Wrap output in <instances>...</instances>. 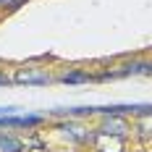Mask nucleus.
<instances>
[{"instance_id":"9b49d317","label":"nucleus","mask_w":152,"mask_h":152,"mask_svg":"<svg viewBox=\"0 0 152 152\" xmlns=\"http://www.w3.org/2000/svg\"><path fill=\"white\" fill-rule=\"evenodd\" d=\"M8 3H11V0H0V11H3V8H5Z\"/></svg>"},{"instance_id":"6e6552de","label":"nucleus","mask_w":152,"mask_h":152,"mask_svg":"<svg viewBox=\"0 0 152 152\" xmlns=\"http://www.w3.org/2000/svg\"><path fill=\"white\" fill-rule=\"evenodd\" d=\"M26 3H31V0H11V3H8L3 11H5V13H13V11H18V8H24Z\"/></svg>"},{"instance_id":"1a4fd4ad","label":"nucleus","mask_w":152,"mask_h":152,"mask_svg":"<svg viewBox=\"0 0 152 152\" xmlns=\"http://www.w3.org/2000/svg\"><path fill=\"white\" fill-rule=\"evenodd\" d=\"M3 87H13V76H8L0 68V89H3Z\"/></svg>"},{"instance_id":"9d476101","label":"nucleus","mask_w":152,"mask_h":152,"mask_svg":"<svg viewBox=\"0 0 152 152\" xmlns=\"http://www.w3.org/2000/svg\"><path fill=\"white\" fill-rule=\"evenodd\" d=\"M16 113H18L16 105H0V118H3V115H16Z\"/></svg>"},{"instance_id":"f257e3e1","label":"nucleus","mask_w":152,"mask_h":152,"mask_svg":"<svg viewBox=\"0 0 152 152\" xmlns=\"http://www.w3.org/2000/svg\"><path fill=\"white\" fill-rule=\"evenodd\" d=\"M47 84H55V74L34 63L16 68L13 74V87H47Z\"/></svg>"},{"instance_id":"f8f14e48","label":"nucleus","mask_w":152,"mask_h":152,"mask_svg":"<svg viewBox=\"0 0 152 152\" xmlns=\"http://www.w3.org/2000/svg\"><path fill=\"white\" fill-rule=\"evenodd\" d=\"M147 61H150V76H152V58H147Z\"/></svg>"},{"instance_id":"20e7f679","label":"nucleus","mask_w":152,"mask_h":152,"mask_svg":"<svg viewBox=\"0 0 152 152\" xmlns=\"http://www.w3.org/2000/svg\"><path fill=\"white\" fill-rule=\"evenodd\" d=\"M55 81H58V84H66V87H81V84H94V71H87V68L71 66V68H63L61 74H55Z\"/></svg>"},{"instance_id":"39448f33","label":"nucleus","mask_w":152,"mask_h":152,"mask_svg":"<svg viewBox=\"0 0 152 152\" xmlns=\"http://www.w3.org/2000/svg\"><path fill=\"white\" fill-rule=\"evenodd\" d=\"M102 134H110V137H123L129 139L131 134V126L129 121L123 118V115H105V118H100V126H97Z\"/></svg>"},{"instance_id":"0eeeda50","label":"nucleus","mask_w":152,"mask_h":152,"mask_svg":"<svg viewBox=\"0 0 152 152\" xmlns=\"http://www.w3.org/2000/svg\"><path fill=\"white\" fill-rule=\"evenodd\" d=\"M131 131H134V139H137V142H144V144H150V142H152V115L137 118Z\"/></svg>"},{"instance_id":"7ed1b4c3","label":"nucleus","mask_w":152,"mask_h":152,"mask_svg":"<svg viewBox=\"0 0 152 152\" xmlns=\"http://www.w3.org/2000/svg\"><path fill=\"white\" fill-rule=\"evenodd\" d=\"M126 144H129V139L102 134L97 126L92 129V152H126Z\"/></svg>"},{"instance_id":"423d86ee","label":"nucleus","mask_w":152,"mask_h":152,"mask_svg":"<svg viewBox=\"0 0 152 152\" xmlns=\"http://www.w3.org/2000/svg\"><path fill=\"white\" fill-rule=\"evenodd\" d=\"M26 142L16 137L11 129H0V152H24Z\"/></svg>"},{"instance_id":"f03ea898","label":"nucleus","mask_w":152,"mask_h":152,"mask_svg":"<svg viewBox=\"0 0 152 152\" xmlns=\"http://www.w3.org/2000/svg\"><path fill=\"white\" fill-rule=\"evenodd\" d=\"M55 131H58L66 142L76 144V147H89L92 144V129L81 126V123L74 121V118H61V121L55 123Z\"/></svg>"}]
</instances>
